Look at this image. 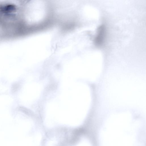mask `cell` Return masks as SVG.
Listing matches in <instances>:
<instances>
[{
  "label": "cell",
  "mask_w": 146,
  "mask_h": 146,
  "mask_svg": "<svg viewBox=\"0 0 146 146\" xmlns=\"http://www.w3.org/2000/svg\"><path fill=\"white\" fill-rule=\"evenodd\" d=\"M106 35V28L104 25L100 26L97 31L95 37L94 42L95 45L98 46H102L104 42Z\"/></svg>",
  "instance_id": "6da1fadb"
}]
</instances>
